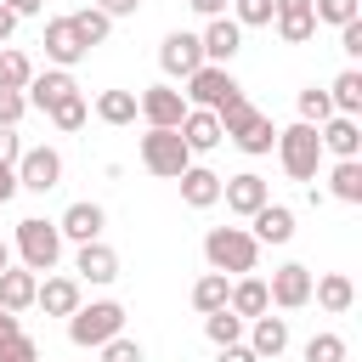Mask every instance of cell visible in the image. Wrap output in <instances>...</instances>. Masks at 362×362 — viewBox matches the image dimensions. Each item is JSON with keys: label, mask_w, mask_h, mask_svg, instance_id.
Listing matches in <instances>:
<instances>
[{"label": "cell", "mask_w": 362, "mask_h": 362, "mask_svg": "<svg viewBox=\"0 0 362 362\" xmlns=\"http://www.w3.org/2000/svg\"><path fill=\"white\" fill-rule=\"evenodd\" d=\"M62 232H57V221H45V215H23L17 226H11V260L17 266H28L34 277H45V272H57L62 266Z\"/></svg>", "instance_id": "cell-1"}, {"label": "cell", "mask_w": 362, "mask_h": 362, "mask_svg": "<svg viewBox=\"0 0 362 362\" xmlns=\"http://www.w3.org/2000/svg\"><path fill=\"white\" fill-rule=\"evenodd\" d=\"M221 136L243 153V158H266L272 153V141H277V124H272V113H260L249 96H238V102H226L221 113Z\"/></svg>", "instance_id": "cell-2"}, {"label": "cell", "mask_w": 362, "mask_h": 362, "mask_svg": "<svg viewBox=\"0 0 362 362\" xmlns=\"http://www.w3.org/2000/svg\"><path fill=\"white\" fill-rule=\"evenodd\" d=\"M204 260H209V272L243 277V272H260V243H255L249 226H209L204 232Z\"/></svg>", "instance_id": "cell-3"}, {"label": "cell", "mask_w": 362, "mask_h": 362, "mask_svg": "<svg viewBox=\"0 0 362 362\" xmlns=\"http://www.w3.org/2000/svg\"><path fill=\"white\" fill-rule=\"evenodd\" d=\"M272 153H277V164H283L288 181H317V170H322V136H317V124H305V119L283 124L277 141H272Z\"/></svg>", "instance_id": "cell-4"}, {"label": "cell", "mask_w": 362, "mask_h": 362, "mask_svg": "<svg viewBox=\"0 0 362 362\" xmlns=\"http://www.w3.org/2000/svg\"><path fill=\"white\" fill-rule=\"evenodd\" d=\"M113 334H124V305L119 300H79V311L68 317V339L79 351H96Z\"/></svg>", "instance_id": "cell-5"}, {"label": "cell", "mask_w": 362, "mask_h": 362, "mask_svg": "<svg viewBox=\"0 0 362 362\" xmlns=\"http://www.w3.org/2000/svg\"><path fill=\"white\" fill-rule=\"evenodd\" d=\"M136 153H141V170H147V175H158V181H175V175L192 164V153H187L181 130H158V124H147V130H141Z\"/></svg>", "instance_id": "cell-6"}, {"label": "cell", "mask_w": 362, "mask_h": 362, "mask_svg": "<svg viewBox=\"0 0 362 362\" xmlns=\"http://www.w3.org/2000/svg\"><path fill=\"white\" fill-rule=\"evenodd\" d=\"M181 85H187V90H181V96H187V107H209V113H221L226 102H238V96H243V85L232 79V68H221V62H198Z\"/></svg>", "instance_id": "cell-7"}, {"label": "cell", "mask_w": 362, "mask_h": 362, "mask_svg": "<svg viewBox=\"0 0 362 362\" xmlns=\"http://www.w3.org/2000/svg\"><path fill=\"white\" fill-rule=\"evenodd\" d=\"M181 113H187V96L175 90V79H158V85L136 90V119H141V124L175 130V124H181Z\"/></svg>", "instance_id": "cell-8"}, {"label": "cell", "mask_w": 362, "mask_h": 362, "mask_svg": "<svg viewBox=\"0 0 362 362\" xmlns=\"http://www.w3.org/2000/svg\"><path fill=\"white\" fill-rule=\"evenodd\" d=\"M311 266H300V260H283L272 277H266V294H272V311H305L311 305Z\"/></svg>", "instance_id": "cell-9"}, {"label": "cell", "mask_w": 362, "mask_h": 362, "mask_svg": "<svg viewBox=\"0 0 362 362\" xmlns=\"http://www.w3.org/2000/svg\"><path fill=\"white\" fill-rule=\"evenodd\" d=\"M23 192H57L62 187V153L57 147H23V158L11 164Z\"/></svg>", "instance_id": "cell-10"}, {"label": "cell", "mask_w": 362, "mask_h": 362, "mask_svg": "<svg viewBox=\"0 0 362 362\" xmlns=\"http://www.w3.org/2000/svg\"><path fill=\"white\" fill-rule=\"evenodd\" d=\"M40 45H45V62H51V68H74V62H85V57H90L85 34L74 28V17H51V23H45V34H40Z\"/></svg>", "instance_id": "cell-11"}, {"label": "cell", "mask_w": 362, "mask_h": 362, "mask_svg": "<svg viewBox=\"0 0 362 362\" xmlns=\"http://www.w3.org/2000/svg\"><path fill=\"white\" fill-rule=\"evenodd\" d=\"M74 277H79V283H90V288H107V283L119 277V249H113V243H102V238L74 243Z\"/></svg>", "instance_id": "cell-12"}, {"label": "cell", "mask_w": 362, "mask_h": 362, "mask_svg": "<svg viewBox=\"0 0 362 362\" xmlns=\"http://www.w3.org/2000/svg\"><path fill=\"white\" fill-rule=\"evenodd\" d=\"M79 300H85V283H79L74 272H45L40 288H34V305H40L45 317H74Z\"/></svg>", "instance_id": "cell-13"}, {"label": "cell", "mask_w": 362, "mask_h": 362, "mask_svg": "<svg viewBox=\"0 0 362 362\" xmlns=\"http://www.w3.org/2000/svg\"><path fill=\"white\" fill-rule=\"evenodd\" d=\"M266 198H272V181H266V175H255V170L221 175V204H226L232 215H243V221H249V215H255Z\"/></svg>", "instance_id": "cell-14"}, {"label": "cell", "mask_w": 362, "mask_h": 362, "mask_svg": "<svg viewBox=\"0 0 362 362\" xmlns=\"http://www.w3.org/2000/svg\"><path fill=\"white\" fill-rule=\"evenodd\" d=\"M57 232H62V243H90V238L107 232V209H102L96 198H74V204L57 215Z\"/></svg>", "instance_id": "cell-15"}, {"label": "cell", "mask_w": 362, "mask_h": 362, "mask_svg": "<svg viewBox=\"0 0 362 362\" xmlns=\"http://www.w3.org/2000/svg\"><path fill=\"white\" fill-rule=\"evenodd\" d=\"M74 90H79L74 68H51V62H45V68H34V79H28V90H23V96H28V107L51 113V107H57V102H68Z\"/></svg>", "instance_id": "cell-16"}, {"label": "cell", "mask_w": 362, "mask_h": 362, "mask_svg": "<svg viewBox=\"0 0 362 362\" xmlns=\"http://www.w3.org/2000/svg\"><path fill=\"white\" fill-rule=\"evenodd\" d=\"M198 62H204V45H198V34L175 28V34H164V40H158V68H164V79H187Z\"/></svg>", "instance_id": "cell-17"}, {"label": "cell", "mask_w": 362, "mask_h": 362, "mask_svg": "<svg viewBox=\"0 0 362 362\" xmlns=\"http://www.w3.org/2000/svg\"><path fill=\"white\" fill-rule=\"evenodd\" d=\"M317 136H322V158H362V119L328 113L317 124Z\"/></svg>", "instance_id": "cell-18"}, {"label": "cell", "mask_w": 362, "mask_h": 362, "mask_svg": "<svg viewBox=\"0 0 362 362\" xmlns=\"http://www.w3.org/2000/svg\"><path fill=\"white\" fill-rule=\"evenodd\" d=\"M243 345H249L260 362L283 356V351H288V317H272V311L249 317V322H243Z\"/></svg>", "instance_id": "cell-19"}, {"label": "cell", "mask_w": 362, "mask_h": 362, "mask_svg": "<svg viewBox=\"0 0 362 362\" xmlns=\"http://www.w3.org/2000/svg\"><path fill=\"white\" fill-rule=\"evenodd\" d=\"M198 45H204V62H221V68H232V57L243 51V28H238V23L221 11V17H209V23H204Z\"/></svg>", "instance_id": "cell-20"}, {"label": "cell", "mask_w": 362, "mask_h": 362, "mask_svg": "<svg viewBox=\"0 0 362 362\" xmlns=\"http://www.w3.org/2000/svg\"><path fill=\"white\" fill-rule=\"evenodd\" d=\"M249 232H255V243H260V249H272V243L283 249V243L294 238V209H288V204H277V198H266V204L249 215Z\"/></svg>", "instance_id": "cell-21"}, {"label": "cell", "mask_w": 362, "mask_h": 362, "mask_svg": "<svg viewBox=\"0 0 362 362\" xmlns=\"http://www.w3.org/2000/svg\"><path fill=\"white\" fill-rule=\"evenodd\" d=\"M272 28L283 45H305L317 34V17H311V0H272Z\"/></svg>", "instance_id": "cell-22"}, {"label": "cell", "mask_w": 362, "mask_h": 362, "mask_svg": "<svg viewBox=\"0 0 362 362\" xmlns=\"http://www.w3.org/2000/svg\"><path fill=\"white\" fill-rule=\"evenodd\" d=\"M175 130H181V141H187V153H192V158H204V153H215V147L226 141V136H221V119H215L209 107H187Z\"/></svg>", "instance_id": "cell-23"}, {"label": "cell", "mask_w": 362, "mask_h": 362, "mask_svg": "<svg viewBox=\"0 0 362 362\" xmlns=\"http://www.w3.org/2000/svg\"><path fill=\"white\" fill-rule=\"evenodd\" d=\"M175 181H181V204H187V209H215V204H221V170H209V164L192 158Z\"/></svg>", "instance_id": "cell-24"}, {"label": "cell", "mask_w": 362, "mask_h": 362, "mask_svg": "<svg viewBox=\"0 0 362 362\" xmlns=\"http://www.w3.org/2000/svg\"><path fill=\"white\" fill-rule=\"evenodd\" d=\"M311 300H317L328 317H345V311L356 305V283H351L345 272H322V277H311Z\"/></svg>", "instance_id": "cell-25"}, {"label": "cell", "mask_w": 362, "mask_h": 362, "mask_svg": "<svg viewBox=\"0 0 362 362\" xmlns=\"http://www.w3.org/2000/svg\"><path fill=\"white\" fill-rule=\"evenodd\" d=\"M226 305L249 322V317H260V311H272V294H266V277H255V272H243V277H232V288H226Z\"/></svg>", "instance_id": "cell-26"}, {"label": "cell", "mask_w": 362, "mask_h": 362, "mask_svg": "<svg viewBox=\"0 0 362 362\" xmlns=\"http://www.w3.org/2000/svg\"><path fill=\"white\" fill-rule=\"evenodd\" d=\"M34 288H40V277H34L28 266H17V260H11V266L0 272V305H6V311H17V317H23V311H34Z\"/></svg>", "instance_id": "cell-27"}, {"label": "cell", "mask_w": 362, "mask_h": 362, "mask_svg": "<svg viewBox=\"0 0 362 362\" xmlns=\"http://www.w3.org/2000/svg\"><path fill=\"white\" fill-rule=\"evenodd\" d=\"M328 198L362 204V158H334L328 164Z\"/></svg>", "instance_id": "cell-28"}, {"label": "cell", "mask_w": 362, "mask_h": 362, "mask_svg": "<svg viewBox=\"0 0 362 362\" xmlns=\"http://www.w3.org/2000/svg\"><path fill=\"white\" fill-rule=\"evenodd\" d=\"M322 90H328L334 113H351V119H362V68H345V74H334V85H322Z\"/></svg>", "instance_id": "cell-29"}, {"label": "cell", "mask_w": 362, "mask_h": 362, "mask_svg": "<svg viewBox=\"0 0 362 362\" xmlns=\"http://www.w3.org/2000/svg\"><path fill=\"white\" fill-rule=\"evenodd\" d=\"M90 113H96L102 124L124 130V124H136V90H102V96L90 102Z\"/></svg>", "instance_id": "cell-30"}, {"label": "cell", "mask_w": 362, "mask_h": 362, "mask_svg": "<svg viewBox=\"0 0 362 362\" xmlns=\"http://www.w3.org/2000/svg\"><path fill=\"white\" fill-rule=\"evenodd\" d=\"M204 334H209V345H215V351H221V345H238V339H243V317H238L232 305L204 311Z\"/></svg>", "instance_id": "cell-31"}, {"label": "cell", "mask_w": 362, "mask_h": 362, "mask_svg": "<svg viewBox=\"0 0 362 362\" xmlns=\"http://www.w3.org/2000/svg\"><path fill=\"white\" fill-rule=\"evenodd\" d=\"M28 79H34V62L17 45H0V90H28Z\"/></svg>", "instance_id": "cell-32"}, {"label": "cell", "mask_w": 362, "mask_h": 362, "mask_svg": "<svg viewBox=\"0 0 362 362\" xmlns=\"http://www.w3.org/2000/svg\"><path fill=\"white\" fill-rule=\"evenodd\" d=\"M305 362H345L351 356V345H345V334H334V328H317L311 339H305V351H300Z\"/></svg>", "instance_id": "cell-33"}, {"label": "cell", "mask_w": 362, "mask_h": 362, "mask_svg": "<svg viewBox=\"0 0 362 362\" xmlns=\"http://www.w3.org/2000/svg\"><path fill=\"white\" fill-rule=\"evenodd\" d=\"M226 288H232L226 272H204V277L192 283V305H198V311H221V305H226Z\"/></svg>", "instance_id": "cell-34"}, {"label": "cell", "mask_w": 362, "mask_h": 362, "mask_svg": "<svg viewBox=\"0 0 362 362\" xmlns=\"http://www.w3.org/2000/svg\"><path fill=\"white\" fill-rule=\"evenodd\" d=\"M45 119H51V124H57L62 136H74V130H85V119H90V102H85V96L74 90V96H68V102H57V107H51Z\"/></svg>", "instance_id": "cell-35"}, {"label": "cell", "mask_w": 362, "mask_h": 362, "mask_svg": "<svg viewBox=\"0 0 362 362\" xmlns=\"http://www.w3.org/2000/svg\"><path fill=\"white\" fill-rule=\"evenodd\" d=\"M68 17H74V28L85 34V45H102V40L113 34V17L96 11V6H79V11H68Z\"/></svg>", "instance_id": "cell-36"}, {"label": "cell", "mask_w": 362, "mask_h": 362, "mask_svg": "<svg viewBox=\"0 0 362 362\" xmlns=\"http://www.w3.org/2000/svg\"><path fill=\"white\" fill-rule=\"evenodd\" d=\"M226 17H232L238 28H272V0H232Z\"/></svg>", "instance_id": "cell-37"}, {"label": "cell", "mask_w": 362, "mask_h": 362, "mask_svg": "<svg viewBox=\"0 0 362 362\" xmlns=\"http://www.w3.org/2000/svg\"><path fill=\"white\" fill-rule=\"evenodd\" d=\"M294 107H300V119H305V124H322V119L334 113V102H328V90H322V85H305V90L294 96Z\"/></svg>", "instance_id": "cell-38"}, {"label": "cell", "mask_w": 362, "mask_h": 362, "mask_svg": "<svg viewBox=\"0 0 362 362\" xmlns=\"http://www.w3.org/2000/svg\"><path fill=\"white\" fill-rule=\"evenodd\" d=\"M311 17H317V23H328V28H339V23L362 17V0H311Z\"/></svg>", "instance_id": "cell-39"}, {"label": "cell", "mask_w": 362, "mask_h": 362, "mask_svg": "<svg viewBox=\"0 0 362 362\" xmlns=\"http://www.w3.org/2000/svg\"><path fill=\"white\" fill-rule=\"evenodd\" d=\"M96 356H102V362H141V345H136L130 334H113L107 345H96Z\"/></svg>", "instance_id": "cell-40"}, {"label": "cell", "mask_w": 362, "mask_h": 362, "mask_svg": "<svg viewBox=\"0 0 362 362\" xmlns=\"http://www.w3.org/2000/svg\"><path fill=\"white\" fill-rule=\"evenodd\" d=\"M0 362H40V345H34V339L17 328L11 339H0Z\"/></svg>", "instance_id": "cell-41"}, {"label": "cell", "mask_w": 362, "mask_h": 362, "mask_svg": "<svg viewBox=\"0 0 362 362\" xmlns=\"http://www.w3.org/2000/svg\"><path fill=\"white\" fill-rule=\"evenodd\" d=\"M23 113H28V96L23 90H0V124H23Z\"/></svg>", "instance_id": "cell-42"}, {"label": "cell", "mask_w": 362, "mask_h": 362, "mask_svg": "<svg viewBox=\"0 0 362 362\" xmlns=\"http://www.w3.org/2000/svg\"><path fill=\"white\" fill-rule=\"evenodd\" d=\"M23 158V136H17V124H0V170H11Z\"/></svg>", "instance_id": "cell-43"}, {"label": "cell", "mask_w": 362, "mask_h": 362, "mask_svg": "<svg viewBox=\"0 0 362 362\" xmlns=\"http://www.w3.org/2000/svg\"><path fill=\"white\" fill-rule=\"evenodd\" d=\"M339 51H345V57H362V17L339 23Z\"/></svg>", "instance_id": "cell-44"}, {"label": "cell", "mask_w": 362, "mask_h": 362, "mask_svg": "<svg viewBox=\"0 0 362 362\" xmlns=\"http://www.w3.org/2000/svg\"><path fill=\"white\" fill-rule=\"evenodd\" d=\"M90 6H96V11H107L113 23H119V17H136V11H141V0H90Z\"/></svg>", "instance_id": "cell-45"}, {"label": "cell", "mask_w": 362, "mask_h": 362, "mask_svg": "<svg viewBox=\"0 0 362 362\" xmlns=\"http://www.w3.org/2000/svg\"><path fill=\"white\" fill-rule=\"evenodd\" d=\"M215 362H260V356H255V351L238 339V345H221V351H215Z\"/></svg>", "instance_id": "cell-46"}, {"label": "cell", "mask_w": 362, "mask_h": 362, "mask_svg": "<svg viewBox=\"0 0 362 362\" xmlns=\"http://www.w3.org/2000/svg\"><path fill=\"white\" fill-rule=\"evenodd\" d=\"M6 11L23 23V17H40V11H45V0H6Z\"/></svg>", "instance_id": "cell-47"}, {"label": "cell", "mask_w": 362, "mask_h": 362, "mask_svg": "<svg viewBox=\"0 0 362 362\" xmlns=\"http://www.w3.org/2000/svg\"><path fill=\"white\" fill-rule=\"evenodd\" d=\"M187 6H192V11H198V17H204V23H209V17H221V11H226V6H232V0H187Z\"/></svg>", "instance_id": "cell-48"}, {"label": "cell", "mask_w": 362, "mask_h": 362, "mask_svg": "<svg viewBox=\"0 0 362 362\" xmlns=\"http://www.w3.org/2000/svg\"><path fill=\"white\" fill-rule=\"evenodd\" d=\"M23 187H17V170H0V204H11Z\"/></svg>", "instance_id": "cell-49"}, {"label": "cell", "mask_w": 362, "mask_h": 362, "mask_svg": "<svg viewBox=\"0 0 362 362\" xmlns=\"http://www.w3.org/2000/svg\"><path fill=\"white\" fill-rule=\"evenodd\" d=\"M17 328H23V317H17V311H6V305H0V339H11V334H17Z\"/></svg>", "instance_id": "cell-50"}, {"label": "cell", "mask_w": 362, "mask_h": 362, "mask_svg": "<svg viewBox=\"0 0 362 362\" xmlns=\"http://www.w3.org/2000/svg\"><path fill=\"white\" fill-rule=\"evenodd\" d=\"M11 34H17V17H11V11H6V0H0V45H6Z\"/></svg>", "instance_id": "cell-51"}, {"label": "cell", "mask_w": 362, "mask_h": 362, "mask_svg": "<svg viewBox=\"0 0 362 362\" xmlns=\"http://www.w3.org/2000/svg\"><path fill=\"white\" fill-rule=\"evenodd\" d=\"M11 266V238H0V272Z\"/></svg>", "instance_id": "cell-52"}]
</instances>
